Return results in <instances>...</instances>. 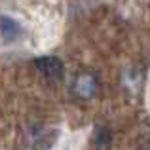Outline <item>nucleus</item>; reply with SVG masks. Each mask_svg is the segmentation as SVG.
Instances as JSON below:
<instances>
[{
    "label": "nucleus",
    "instance_id": "nucleus-1",
    "mask_svg": "<svg viewBox=\"0 0 150 150\" xmlns=\"http://www.w3.org/2000/svg\"><path fill=\"white\" fill-rule=\"evenodd\" d=\"M103 89L101 76L91 69L76 70L70 78V95L78 101H93Z\"/></svg>",
    "mask_w": 150,
    "mask_h": 150
},
{
    "label": "nucleus",
    "instance_id": "nucleus-2",
    "mask_svg": "<svg viewBox=\"0 0 150 150\" xmlns=\"http://www.w3.org/2000/svg\"><path fill=\"white\" fill-rule=\"evenodd\" d=\"M33 67L48 82H61L65 78V63L55 55H40L33 59Z\"/></svg>",
    "mask_w": 150,
    "mask_h": 150
},
{
    "label": "nucleus",
    "instance_id": "nucleus-3",
    "mask_svg": "<svg viewBox=\"0 0 150 150\" xmlns=\"http://www.w3.org/2000/svg\"><path fill=\"white\" fill-rule=\"evenodd\" d=\"M21 36H23V27L19 19H15L10 13L0 15V42L6 46H11L21 40Z\"/></svg>",
    "mask_w": 150,
    "mask_h": 150
}]
</instances>
